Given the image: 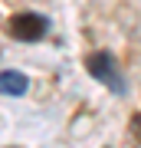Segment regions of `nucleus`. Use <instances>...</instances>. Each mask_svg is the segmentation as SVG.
I'll list each match as a JSON object with an SVG mask.
<instances>
[{
	"mask_svg": "<svg viewBox=\"0 0 141 148\" xmlns=\"http://www.w3.org/2000/svg\"><path fill=\"white\" fill-rule=\"evenodd\" d=\"M46 16H40V13H16L13 20H10V33L16 40H26V43H36L43 40V33H46Z\"/></svg>",
	"mask_w": 141,
	"mask_h": 148,
	"instance_id": "f257e3e1",
	"label": "nucleus"
},
{
	"mask_svg": "<svg viewBox=\"0 0 141 148\" xmlns=\"http://www.w3.org/2000/svg\"><path fill=\"white\" fill-rule=\"evenodd\" d=\"M89 73L95 76V79L108 82L115 92H121V76H118V69H115V63H112L108 53H92L89 56Z\"/></svg>",
	"mask_w": 141,
	"mask_h": 148,
	"instance_id": "f03ea898",
	"label": "nucleus"
},
{
	"mask_svg": "<svg viewBox=\"0 0 141 148\" xmlns=\"http://www.w3.org/2000/svg\"><path fill=\"white\" fill-rule=\"evenodd\" d=\"M26 76L16 73V69H7V73H0V92L3 95H23L26 92Z\"/></svg>",
	"mask_w": 141,
	"mask_h": 148,
	"instance_id": "7ed1b4c3",
	"label": "nucleus"
},
{
	"mask_svg": "<svg viewBox=\"0 0 141 148\" xmlns=\"http://www.w3.org/2000/svg\"><path fill=\"white\" fill-rule=\"evenodd\" d=\"M128 135H131V142H135V145L141 148V112H138V115L128 122Z\"/></svg>",
	"mask_w": 141,
	"mask_h": 148,
	"instance_id": "20e7f679",
	"label": "nucleus"
}]
</instances>
